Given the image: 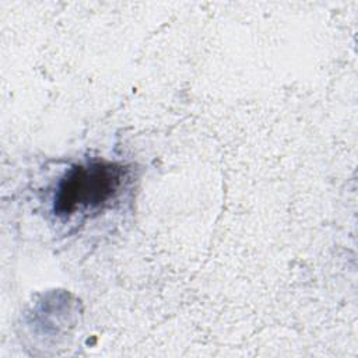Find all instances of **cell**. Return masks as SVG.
<instances>
[{"mask_svg": "<svg viewBox=\"0 0 358 358\" xmlns=\"http://www.w3.org/2000/svg\"><path fill=\"white\" fill-rule=\"evenodd\" d=\"M124 168L109 162H90L71 168L60 180L55 196V211L71 215L78 210L103 206L119 192Z\"/></svg>", "mask_w": 358, "mask_h": 358, "instance_id": "6da1fadb", "label": "cell"}]
</instances>
